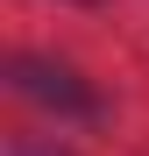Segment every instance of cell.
<instances>
[{
  "mask_svg": "<svg viewBox=\"0 0 149 156\" xmlns=\"http://www.w3.org/2000/svg\"><path fill=\"white\" fill-rule=\"evenodd\" d=\"M7 78H14L21 99H36V107L57 114V121H99V92L78 78V64L50 57V50H21V57L7 64Z\"/></svg>",
  "mask_w": 149,
  "mask_h": 156,
  "instance_id": "cell-1",
  "label": "cell"
},
{
  "mask_svg": "<svg viewBox=\"0 0 149 156\" xmlns=\"http://www.w3.org/2000/svg\"><path fill=\"white\" fill-rule=\"evenodd\" d=\"M78 7H92V0H78Z\"/></svg>",
  "mask_w": 149,
  "mask_h": 156,
  "instance_id": "cell-2",
  "label": "cell"
}]
</instances>
